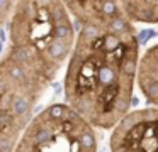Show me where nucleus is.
<instances>
[{
    "label": "nucleus",
    "mask_w": 158,
    "mask_h": 152,
    "mask_svg": "<svg viewBox=\"0 0 158 152\" xmlns=\"http://www.w3.org/2000/svg\"><path fill=\"white\" fill-rule=\"evenodd\" d=\"M61 0H17L7 24V49L55 81L75 47V27Z\"/></svg>",
    "instance_id": "obj_2"
},
{
    "label": "nucleus",
    "mask_w": 158,
    "mask_h": 152,
    "mask_svg": "<svg viewBox=\"0 0 158 152\" xmlns=\"http://www.w3.org/2000/svg\"><path fill=\"white\" fill-rule=\"evenodd\" d=\"M156 36V32L151 29H144V30H139V34H138V41H139V46H143V44H146L148 41L151 39V37Z\"/></svg>",
    "instance_id": "obj_10"
},
{
    "label": "nucleus",
    "mask_w": 158,
    "mask_h": 152,
    "mask_svg": "<svg viewBox=\"0 0 158 152\" xmlns=\"http://www.w3.org/2000/svg\"><path fill=\"white\" fill-rule=\"evenodd\" d=\"M110 152H158V108L133 110L112 128Z\"/></svg>",
    "instance_id": "obj_5"
},
{
    "label": "nucleus",
    "mask_w": 158,
    "mask_h": 152,
    "mask_svg": "<svg viewBox=\"0 0 158 152\" xmlns=\"http://www.w3.org/2000/svg\"><path fill=\"white\" fill-rule=\"evenodd\" d=\"M136 83L144 100L158 108V44L148 47L141 54Z\"/></svg>",
    "instance_id": "obj_7"
},
{
    "label": "nucleus",
    "mask_w": 158,
    "mask_h": 152,
    "mask_svg": "<svg viewBox=\"0 0 158 152\" xmlns=\"http://www.w3.org/2000/svg\"><path fill=\"white\" fill-rule=\"evenodd\" d=\"M15 2L17 0H0V53H2V46H4V25L9 24Z\"/></svg>",
    "instance_id": "obj_9"
},
{
    "label": "nucleus",
    "mask_w": 158,
    "mask_h": 152,
    "mask_svg": "<svg viewBox=\"0 0 158 152\" xmlns=\"http://www.w3.org/2000/svg\"><path fill=\"white\" fill-rule=\"evenodd\" d=\"M139 41L123 12L80 27L65 71V103L94 128H114L133 103Z\"/></svg>",
    "instance_id": "obj_1"
},
{
    "label": "nucleus",
    "mask_w": 158,
    "mask_h": 152,
    "mask_svg": "<svg viewBox=\"0 0 158 152\" xmlns=\"http://www.w3.org/2000/svg\"><path fill=\"white\" fill-rule=\"evenodd\" d=\"M119 7L133 24H158V0H119Z\"/></svg>",
    "instance_id": "obj_8"
},
{
    "label": "nucleus",
    "mask_w": 158,
    "mask_h": 152,
    "mask_svg": "<svg viewBox=\"0 0 158 152\" xmlns=\"http://www.w3.org/2000/svg\"><path fill=\"white\" fill-rule=\"evenodd\" d=\"M95 128L66 103H53L34 115L14 152H97Z\"/></svg>",
    "instance_id": "obj_4"
},
{
    "label": "nucleus",
    "mask_w": 158,
    "mask_h": 152,
    "mask_svg": "<svg viewBox=\"0 0 158 152\" xmlns=\"http://www.w3.org/2000/svg\"><path fill=\"white\" fill-rule=\"evenodd\" d=\"M80 27L107 22L121 14L119 0H61Z\"/></svg>",
    "instance_id": "obj_6"
},
{
    "label": "nucleus",
    "mask_w": 158,
    "mask_h": 152,
    "mask_svg": "<svg viewBox=\"0 0 158 152\" xmlns=\"http://www.w3.org/2000/svg\"><path fill=\"white\" fill-rule=\"evenodd\" d=\"M49 84L38 69L5 49L0 57V152H14Z\"/></svg>",
    "instance_id": "obj_3"
}]
</instances>
